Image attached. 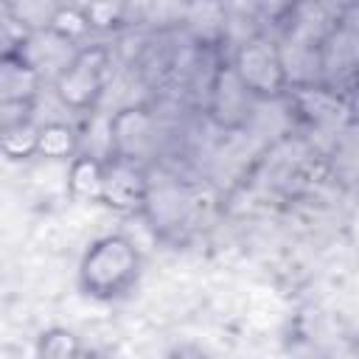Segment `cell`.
Listing matches in <instances>:
<instances>
[{
  "label": "cell",
  "instance_id": "cell-10",
  "mask_svg": "<svg viewBox=\"0 0 359 359\" xmlns=\"http://www.w3.org/2000/svg\"><path fill=\"white\" fill-rule=\"evenodd\" d=\"M79 146H81V137L76 135L73 126H67L62 121H50L45 126H39V151L36 154L50 157V160H67V157L79 154Z\"/></svg>",
  "mask_w": 359,
  "mask_h": 359
},
{
  "label": "cell",
  "instance_id": "cell-1",
  "mask_svg": "<svg viewBox=\"0 0 359 359\" xmlns=\"http://www.w3.org/2000/svg\"><path fill=\"white\" fill-rule=\"evenodd\" d=\"M140 275V252L126 236H101L79 264V283L90 297L112 300L126 294Z\"/></svg>",
  "mask_w": 359,
  "mask_h": 359
},
{
  "label": "cell",
  "instance_id": "cell-2",
  "mask_svg": "<svg viewBox=\"0 0 359 359\" xmlns=\"http://www.w3.org/2000/svg\"><path fill=\"white\" fill-rule=\"evenodd\" d=\"M230 67L236 70V76L244 81V87L255 98H272V95H280V93L289 90L280 45L272 42L269 36H264V34H255V36L244 39L236 48V56H233Z\"/></svg>",
  "mask_w": 359,
  "mask_h": 359
},
{
  "label": "cell",
  "instance_id": "cell-15",
  "mask_svg": "<svg viewBox=\"0 0 359 359\" xmlns=\"http://www.w3.org/2000/svg\"><path fill=\"white\" fill-rule=\"evenodd\" d=\"M250 3H252V8H255L261 17H266V20H272V22H286L289 14H292L294 6H297V0H250Z\"/></svg>",
  "mask_w": 359,
  "mask_h": 359
},
{
  "label": "cell",
  "instance_id": "cell-11",
  "mask_svg": "<svg viewBox=\"0 0 359 359\" xmlns=\"http://www.w3.org/2000/svg\"><path fill=\"white\" fill-rule=\"evenodd\" d=\"M331 163H334V171L342 177L359 174V123L339 126V135L331 149Z\"/></svg>",
  "mask_w": 359,
  "mask_h": 359
},
{
  "label": "cell",
  "instance_id": "cell-13",
  "mask_svg": "<svg viewBox=\"0 0 359 359\" xmlns=\"http://www.w3.org/2000/svg\"><path fill=\"white\" fill-rule=\"evenodd\" d=\"M90 25H93V20H90V14H87L84 8L73 6V3H65V6L56 11V17H53L50 31H56L59 36H65V39H70V42H79V39L90 31Z\"/></svg>",
  "mask_w": 359,
  "mask_h": 359
},
{
  "label": "cell",
  "instance_id": "cell-3",
  "mask_svg": "<svg viewBox=\"0 0 359 359\" xmlns=\"http://www.w3.org/2000/svg\"><path fill=\"white\" fill-rule=\"evenodd\" d=\"M109 73V50L104 45H87L79 48L76 56L67 62V67L56 76V95L70 109H93L95 101L104 93Z\"/></svg>",
  "mask_w": 359,
  "mask_h": 359
},
{
  "label": "cell",
  "instance_id": "cell-5",
  "mask_svg": "<svg viewBox=\"0 0 359 359\" xmlns=\"http://www.w3.org/2000/svg\"><path fill=\"white\" fill-rule=\"evenodd\" d=\"M151 182L146 180L143 168L132 160L112 157L107 160L104 168V188H101V202L109 205L118 213H135L143 210L149 202Z\"/></svg>",
  "mask_w": 359,
  "mask_h": 359
},
{
  "label": "cell",
  "instance_id": "cell-14",
  "mask_svg": "<svg viewBox=\"0 0 359 359\" xmlns=\"http://www.w3.org/2000/svg\"><path fill=\"white\" fill-rule=\"evenodd\" d=\"M39 353L42 356H53V359H65V356L81 353V345H79V337H73L70 331L53 328V331L39 337Z\"/></svg>",
  "mask_w": 359,
  "mask_h": 359
},
{
  "label": "cell",
  "instance_id": "cell-16",
  "mask_svg": "<svg viewBox=\"0 0 359 359\" xmlns=\"http://www.w3.org/2000/svg\"><path fill=\"white\" fill-rule=\"evenodd\" d=\"M323 3H328V0H323Z\"/></svg>",
  "mask_w": 359,
  "mask_h": 359
},
{
  "label": "cell",
  "instance_id": "cell-9",
  "mask_svg": "<svg viewBox=\"0 0 359 359\" xmlns=\"http://www.w3.org/2000/svg\"><path fill=\"white\" fill-rule=\"evenodd\" d=\"M104 168L107 160L95 157V154H84L79 151L70 163L67 171V188L73 196L81 199H101V188H104Z\"/></svg>",
  "mask_w": 359,
  "mask_h": 359
},
{
  "label": "cell",
  "instance_id": "cell-4",
  "mask_svg": "<svg viewBox=\"0 0 359 359\" xmlns=\"http://www.w3.org/2000/svg\"><path fill=\"white\" fill-rule=\"evenodd\" d=\"M320 84L345 90L359 87V31L337 20V25L320 39Z\"/></svg>",
  "mask_w": 359,
  "mask_h": 359
},
{
  "label": "cell",
  "instance_id": "cell-8",
  "mask_svg": "<svg viewBox=\"0 0 359 359\" xmlns=\"http://www.w3.org/2000/svg\"><path fill=\"white\" fill-rule=\"evenodd\" d=\"M39 81H42L39 70L31 67L20 53H14V50L3 53V67H0L3 101L6 98H36Z\"/></svg>",
  "mask_w": 359,
  "mask_h": 359
},
{
  "label": "cell",
  "instance_id": "cell-6",
  "mask_svg": "<svg viewBox=\"0 0 359 359\" xmlns=\"http://www.w3.org/2000/svg\"><path fill=\"white\" fill-rule=\"evenodd\" d=\"M109 132H112V157H123L137 163L157 140L154 118L143 107H129L121 109L109 118Z\"/></svg>",
  "mask_w": 359,
  "mask_h": 359
},
{
  "label": "cell",
  "instance_id": "cell-12",
  "mask_svg": "<svg viewBox=\"0 0 359 359\" xmlns=\"http://www.w3.org/2000/svg\"><path fill=\"white\" fill-rule=\"evenodd\" d=\"M3 151L11 160H22L39 151V126L34 123H22V126H11L3 129Z\"/></svg>",
  "mask_w": 359,
  "mask_h": 359
},
{
  "label": "cell",
  "instance_id": "cell-7",
  "mask_svg": "<svg viewBox=\"0 0 359 359\" xmlns=\"http://www.w3.org/2000/svg\"><path fill=\"white\" fill-rule=\"evenodd\" d=\"M210 115L222 123V126H238L247 121L250 109H252V101H258L247 87L244 81L236 76V70L230 65L219 67L213 84H210Z\"/></svg>",
  "mask_w": 359,
  "mask_h": 359
}]
</instances>
